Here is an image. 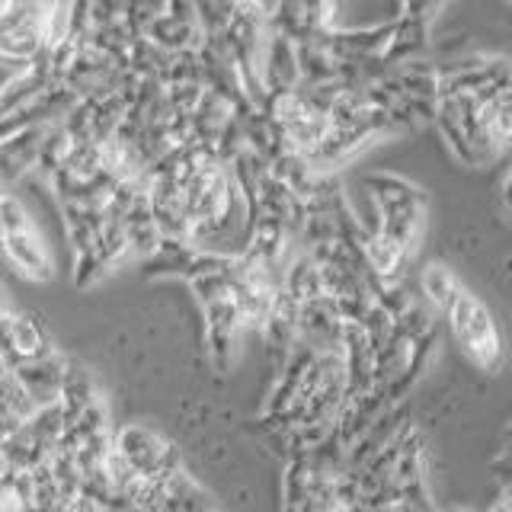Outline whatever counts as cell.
Instances as JSON below:
<instances>
[{"mask_svg":"<svg viewBox=\"0 0 512 512\" xmlns=\"http://www.w3.org/2000/svg\"><path fill=\"white\" fill-rule=\"evenodd\" d=\"M231 260L208 269L202 276H192V292L199 295L202 308H205V340H208V356H212L215 368L228 372L237 352V340L244 333V324H240L237 304H234V292H231V276H228Z\"/></svg>","mask_w":512,"mask_h":512,"instance_id":"2","label":"cell"},{"mask_svg":"<svg viewBox=\"0 0 512 512\" xmlns=\"http://www.w3.org/2000/svg\"><path fill=\"white\" fill-rule=\"evenodd\" d=\"M112 448L116 455L132 468L135 477H160L173 468H180V455L170 445V439H164L160 432L132 423L112 432Z\"/></svg>","mask_w":512,"mask_h":512,"instance_id":"5","label":"cell"},{"mask_svg":"<svg viewBox=\"0 0 512 512\" xmlns=\"http://www.w3.org/2000/svg\"><path fill=\"white\" fill-rule=\"evenodd\" d=\"M13 308H10V304H7V298H4V292H0V320H4L7 314H10Z\"/></svg>","mask_w":512,"mask_h":512,"instance_id":"13","label":"cell"},{"mask_svg":"<svg viewBox=\"0 0 512 512\" xmlns=\"http://www.w3.org/2000/svg\"><path fill=\"white\" fill-rule=\"evenodd\" d=\"M503 202L509 205V212H512V170H509V176L503 180Z\"/></svg>","mask_w":512,"mask_h":512,"instance_id":"12","label":"cell"},{"mask_svg":"<svg viewBox=\"0 0 512 512\" xmlns=\"http://www.w3.org/2000/svg\"><path fill=\"white\" fill-rule=\"evenodd\" d=\"M436 512H471V509H436Z\"/></svg>","mask_w":512,"mask_h":512,"instance_id":"15","label":"cell"},{"mask_svg":"<svg viewBox=\"0 0 512 512\" xmlns=\"http://www.w3.org/2000/svg\"><path fill=\"white\" fill-rule=\"evenodd\" d=\"M365 186H368V192H372V202L378 208L375 231L391 237L394 244H400L413 256L416 240H420V234H423V221H426L423 192L413 183L400 180V176H391V173L368 176Z\"/></svg>","mask_w":512,"mask_h":512,"instance_id":"3","label":"cell"},{"mask_svg":"<svg viewBox=\"0 0 512 512\" xmlns=\"http://www.w3.org/2000/svg\"><path fill=\"white\" fill-rule=\"evenodd\" d=\"M461 282H458V276L448 266H442V263H429L426 269H423V276H420V292H423V298H426V304L432 311H442L445 304H448V298L455 295V288H458Z\"/></svg>","mask_w":512,"mask_h":512,"instance_id":"8","label":"cell"},{"mask_svg":"<svg viewBox=\"0 0 512 512\" xmlns=\"http://www.w3.org/2000/svg\"><path fill=\"white\" fill-rule=\"evenodd\" d=\"M442 7V0H400V16H413V20H432V13Z\"/></svg>","mask_w":512,"mask_h":512,"instance_id":"10","label":"cell"},{"mask_svg":"<svg viewBox=\"0 0 512 512\" xmlns=\"http://www.w3.org/2000/svg\"><path fill=\"white\" fill-rule=\"evenodd\" d=\"M439 314L445 317V324L452 330L464 359L487 375L500 372L506 362V343H503L500 324L493 320L484 301H480L474 292H468L464 285H458L455 295L448 298V304Z\"/></svg>","mask_w":512,"mask_h":512,"instance_id":"1","label":"cell"},{"mask_svg":"<svg viewBox=\"0 0 512 512\" xmlns=\"http://www.w3.org/2000/svg\"><path fill=\"white\" fill-rule=\"evenodd\" d=\"M39 407L32 404V397L23 391L20 378H16L13 365L0 356V445H4L26 416H32Z\"/></svg>","mask_w":512,"mask_h":512,"instance_id":"7","label":"cell"},{"mask_svg":"<svg viewBox=\"0 0 512 512\" xmlns=\"http://www.w3.org/2000/svg\"><path fill=\"white\" fill-rule=\"evenodd\" d=\"M52 352H58V349L39 317L23 314V311H10L4 320H0V356H4L10 365L52 356Z\"/></svg>","mask_w":512,"mask_h":512,"instance_id":"6","label":"cell"},{"mask_svg":"<svg viewBox=\"0 0 512 512\" xmlns=\"http://www.w3.org/2000/svg\"><path fill=\"white\" fill-rule=\"evenodd\" d=\"M64 512H109V503H103L100 496H93L87 490H77L74 496H68Z\"/></svg>","mask_w":512,"mask_h":512,"instance_id":"9","label":"cell"},{"mask_svg":"<svg viewBox=\"0 0 512 512\" xmlns=\"http://www.w3.org/2000/svg\"><path fill=\"white\" fill-rule=\"evenodd\" d=\"M0 256L29 282L52 279V256L42 244L36 221L10 189L0 192Z\"/></svg>","mask_w":512,"mask_h":512,"instance_id":"4","label":"cell"},{"mask_svg":"<svg viewBox=\"0 0 512 512\" xmlns=\"http://www.w3.org/2000/svg\"><path fill=\"white\" fill-rule=\"evenodd\" d=\"M109 512H144V509H138L135 503H128V500H116V503H109Z\"/></svg>","mask_w":512,"mask_h":512,"instance_id":"11","label":"cell"},{"mask_svg":"<svg viewBox=\"0 0 512 512\" xmlns=\"http://www.w3.org/2000/svg\"><path fill=\"white\" fill-rule=\"evenodd\" d=\"M503 500L512 506V477H509V487H506V493H503Z\"/></svg>","mask_w":512,"mask_h":512,"instance_id":"14","label":"cell"}]
</instances>
